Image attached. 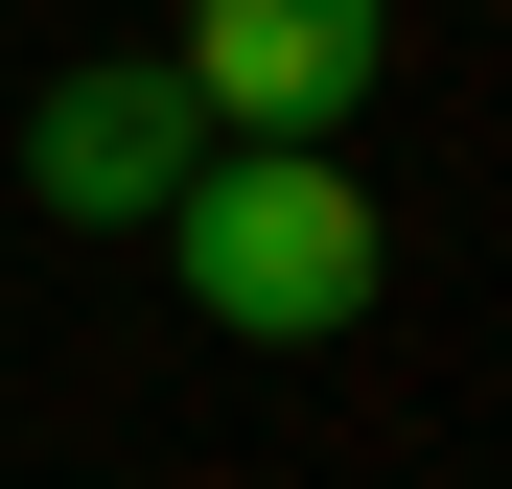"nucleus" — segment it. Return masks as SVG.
Here are the masks:
<instances>
[{
    "label": "nucleus",
    "instance_id": "obj_1",
    "mask_svg": "<svg viewBox=\"0 0 512 489\" xmlns=\"http://www.w3.org/2000/svg\"><path fill=\"white\" fill-rule=\"evenodd\" d=\"M163 280H187L210 350H350L396 303V210L350 187V140H210L187 210H163Z\"/></svg>",
    "mask_w": 512,
    "mask_h": 489
},
{
    "label": "nucleus",
    "instance_id": "obj_2",
    "mask_svg": "<svg viewBox=\"0 0 512 489\" xmlns=\"http://www.w3.org/2000/svg\"><path fill=\"white\" fill-rule=\"evenodd\" d=\"M163 70L210 140H350L396 70V0H163Z\"/></svg>",
    "mask_w": 512,
    "mask_h": 489
},
{
    "label": "nucleus",
    "instance_id": "obj_3",
    "mask_svg": "<svg viewBox=\"0 0 512 489\" xmlns=\"http://www.w3.org/2000/svg\"><path fill=\"white\" fill-rule=\"evenodd\" d=\"M187 163H210V117H187V70H163V47H94V70H47V94H24V210H47V233H163V210H187Z\"/></svg>",
    "mask_w": 512,
    "mask_h": 489
}]
</instances>
